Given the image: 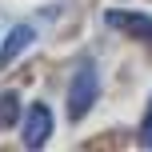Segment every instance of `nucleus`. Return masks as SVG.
Returning a JSON list of instances; mask_svg holds the SVG:
<instances>
[{
	"label": "nucleus",
	"mask_w": 152,
	"mask_h": 152,
	"mask_svg": "<svg viewBox=\"0 0 152 152\" xmlns=\"http://www.w3.org/2000/svg\"><path fill=\"white\" fill-rule=\"evenodd\" d=\"M96 68H92V60H84L80 68H76L72 84H68V120H80V116H88V108L96 104Z\"/></svg>",
	"instance_id": "nucleus-1"
},
{
	"label": "nucleus",
	"mask_w": 152,
	"mask_h": 152,
	"mask_svg": "<svg viewBox=\"0 0 152 152\" xmlns=\"http://www.w3.org/2000/svg\"><path fill=\"white\" fill-rule=\"evenodd\" d=\"M48 136H52V112H48V104H28V112H24V148H44Z\"/></svg>",
	"instance_id": "nucleus-2"
},
{
	"label": "nucleus",
	"mask_w": 152,
	"mask_h": 152,
	"mask_svg": "<svg viewBox=\"0 0 152 152\" xmlns=\"http://www.w3.org/2000/svg\"><path fill=\"white\" fill-rule=\"evenodd\" d=\"M108 24L152 44V16H144V12H120V8H112V12H108Z\"/></svg>",
	"instance_id": "nucleus-3"
},
{
	"label": "nucleus",
	"mask_w": 152,
	"mask_h": 152,
	"mask_svg": "<svg viewBox=\"0 0 152 152\" xmlns=\"http://www.w3.org/2000/svg\"><path fill=\"white\" fill-rule=\"evenodd\" d=\"M32 40H36V32L28 28V24H20V28H12V36L4 40V48H0V68H8V64L16 60V56L24 52V48L32 44Z\"/></svg>",
	"instance_id": "nucleus-4"
},
{
	"label": "nucleus",
	"mask_w": 152,
	"mask_h": 152,
	"mask_svg": "<svg viewBox=\"0 0 152 152\" xmlns=\"http://www.w3.org/2000/svg\"><path fill=\"white\" fill-rule=\"evenodd\" d=\"M16 120H20V116H16V96L8 92V96H0V124L8 128V124H16Z\"/></svg>",
	"instance_id": "nucleus-5"
},
{
	"label": "nucleus",
	"mask_w": 152,
	"mask_h": 152,
	"mask_svg": "<svg viewBox=\"0 0 152 152\" xmlns=\"http://www.w3.org/2000/svg\"><path fill=\"white\" fill-rule=\"evenodd\" d=\"M140 144L152 148V104H148V116H144V128H140Z\"/></svg>",
	"instance_id": "nucleus-6"
}]
</instances>
